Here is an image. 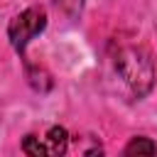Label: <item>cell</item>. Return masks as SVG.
<instances>
[{"instance_id": "2", "label": "cell", "mask_w": 157, "mask_h": 157, "mask_svg": "<svg viewBox=\"0 0 157 157\" xmlns=\"http://www.w3.org/2000/svg\"><path fill=\"white\" fill-rule=\"evenodd\" d=\"M44 27H47V10L39 5H32V7L22 10L20 15H15L7 25V37H10L12 49L17 54H25L27 44L39 32H44Z\"/></svg>"}, {"instance_id": "5", "label": "cell", "mask_w": 157, "mask_h": 157, "mask_svg": "<svg viewBox=\"0 0 157 157\" xmlns=\"http://www.w3.org/2000/svg\"><path fill=\"white\" fill-rule=\"evenodd\" d=\"M83 2H86V0H54V5H56L69 20H78V17H81Z\"/></svg>"}, {"instance_id": "6", "label": "cell", "mask_w": 157, "mask_h": 157, "mask_svg": "<svg viewBox=\"0 0 157 157\" xmlns=\"http://www.w3.org/2000/svg\"><path fill=\"white\" fill-rule=\"evenodd\" d=\"M22 150H25L27 155H32V157H49V155H47V145L39 142V137H34V135H27V137L22 140Z\"/></svg>"}, {"instance_id": "3", "label": "cell", "mask_w": 157, "mask_h": 157, "mask_svg": "<svg viewBox=\"0 0 157 157\" xmlns=\"http://www.w3.org/2000/svg\"><path fill=\"white\" fill-rule=\"evenodd\" d=\"M44 145H47V155H49V157H59V155H64V152H66L69 132H66L61 125H52V128H49V132H47Z\"/></svg>"}, {"instance_id": "4", "label": "cell", "mask_w": 157, "mask_h": 157, "mask_svg": "<svg viewBox=\"0 0 157 157\" xmlns=\"http://www.w3.org/2000/svg\"><path fill=\"white\" fill-rule=\"evenodd\" d=\"M125 155L128 157H140V155H157V145L150 140V137H132L128 145H125Z\"/></svg>"}, {"instance_id": "1", "label": "cell", "mask_w": 157, "mask_h": 157, "mask_svg": "<svg viewBox=\"0 0 157 157\" xmlns=\"http://www.w3.org/2000/svg\"><path fill=\"white\" fill-rule=\"evenodd\" d=\"M115 71L135 98H145L155 86V61L147 49L128 44L115 54Z\"/></svg>"}]
</instances>
